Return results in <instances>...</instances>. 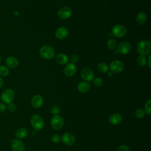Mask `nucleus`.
I'll list each match as a JSON object with an SVG mask.
<instances>
[{
    "instance_id": "nucleus-1",
    "label": "nucleus",
    "mask_w": 151,
    "mask_h": 151,
    "mask_svg": "<svg viewBox=\"0 0 151 151\" xmlns=\"http://www.w3.org/2000/svg\"><path fill=\"white\" fill-rule=\"evenodd\" d=\"M30 123L34 129L37 131L42 129L44 126V122L42 117L37 114H34L31 116Z\"/></svg>"
},
{
    "instance_id": "nucleus-2",
    "label": "nucleus",
    "mask_w": 151,
    "mask_h": 151,
    "mask_svg": "<svg viewBox=\"0 0 151 151\" xmlns=\"http://www.w3.org/2000/svg\"><path fill=\"white\" fill-rule=\"evenodd\" d=\"M39 52L41 57L47 60L52 59L55 55V50L54 48L49 45H45L41 47Z\"/></svg>"
},
{
    "instance_id": "nucleus-3",
    "label": "nucleus",
    "mask_w": 151,
    "mask_h": 151,
    "mask_svg": "<svg viewBox=\"0 0 151 151\" xmlns=\"http://www.w3.org/2000/svg\"><path fill=\"white\" fill-rule=\"evenodd\" d=\"M137 49L140 55H145V56L149 55L151 50L150 42L149 41L145 40L140 41L137 44Z\"/></svg>"
},
{
    "instance_id": "nucleus-4",
    "label": "nucleus",
    "mask_w": 151,
    "mask_h": 151,
    "mask_svg": "<svg viewBox=\"0 0 151 151\" xmlns=\"http://www.w3.org/2000/svg\"><path fill=\"white\" fill-rule=\"evenodd\" d=\"M15 93L11 88H7L1 94V99L5 104H9L12 102L14 99Z\"/></svg>"
},
{
    "instance_id": "nucleus-5",
    "label": "nucleus",
    "mask_w": 151,
    "mask_h": 151,
    "mask_svg": "<svg viewBox=\"0 0 151 151\" xmlns=\"http://www.w3.org/2000/svg\"><path fill=\"white\" fill-rule=\"evenodd\" d=\"M64 124L63 118L60 115H54L51 119V125L55 130H60Z\"/></svg>"
},
{
    "instance_id": "nucleus-6",
    "label": "nucleus",
    "mask_w": 151,
    "mask_h": 151,
    "mask_svg": "<svg viewBox=\"0 0 151 151\" xmlns=\"http://www.w3.org/2000/svg\"><path fill=\"white\" fill-rule=\"evenodd\" d=\"M111 32L114 37L117 38H121L126 35L127 31L123 25L121 24H116L112 28Z\"/></svg>"
},
{
    "instance_id": "nucleus-7",
    "label": "nucleus",
    "mask_w": 151,
    "mask_h": 151,
    "mask_svg": "<svg viewBox=\"0 0 151 151\" xmlns=\"http://www.w3.org/2000/svg\"><path fill=\"white\" fill-rule=\"evenodd\" d=\"M124 69L123 63L117 60H113L110 64V70L113 73H119Z\"/></svg>"
},
{
    "instance_id": "nucleus-8",
    "label": "nucleus",
    "mask_w": 151,
    "mask_h": 151,
    "mask_svg": "<svg viewBox=\"0 0 151 151\" xmlns=\"http://www.w3.org/2000/svg\"><path fill=\"white\" fill-rule=\"evenodd\" d=\"M62 142L67 146H72L76 142L74 136L69 132L64 133L61 137Z\"/></svg>"
},
{
    "instance_id": "nucleus-9",
    "label": "nucleus",
    "mask_w": 151,
    "mask_h": 151,
    "mask_svg": "<svg viewBox=\"0 0 151 151\" xmlns=\"http://www.w3.org/2000/svg\"><path fill=\"white\" fill-rule=\"evenodd\" d=\"M132 49L131 44L126 41L120 43L117 47V51L120 54H126L129 53Z\"/></svg>"
},
{
    "instance_id": "nucleus-10",
    "label": "nucleus",
    "mask_w": 151,
    "mask_h": 151,
    "mask_svg": "<svg viewBox=\"0 0 151 151\" xmlns=\"http://www.w3.org/2000/svg\"><path fill=\"white\" fill-rule=\"evenodd\" d=\"M72 14V10L68 6H63L58 11V16L61 19H67L69 18Z\"/></svg>"
},
{
    "instance_id": "nucleus-11",
    "label": "nucleus",
    "mask_w": 151,
    "mask_h": 151,
    "mask_svg": "<svg viewBox=\"0 0 151 151\" xmlns=\"http://www.w3.org/2000/svg\"><path fill=\"white\" fill-rule=\"evenodd\" d=\"M77 71V67L74 64L71 63H67L64 69V74L67 77H70L73 76Z\"/></svg>"
},
{
    "instance_id": "nucleus-12",
    "label": "nucleus",
    "mask_w": 151,
    "mask_h": 151,
    "mask_svg": "<svg viewBox=\"0 0 151 151\" xmlns=\"http://www.w3.org/2000/svg\"><path fill=\"white\" fill-rule=\"evenodd\" d=\"M81 76L84 81H90L94 78V73L90 68H84L81 71Z\"/></svg>"
},
{
    "instance_id": "nucleus-13",
    "label": "nucleus",
    "mask_w": 151,
    "mask_h": 151,
    "mask_svg": "<svg viewBox=\"0 0 151 151\" xmlns=\"http://www.w3.org/2000/svg\"><path fill=\"white\" fill-rule=\"evenodd\" d=\"M11 148L13 151H24L25 145L18 139H15L11 142Z\"/></svg>"
},
{
    "instance_id": "nucleus-14",
    "label": "nucleus",
    "mask_w": 151,
    "mask_h": 151,
    "mask_svg": "<svg viewBox=\"0 0 151 151\" xmlns=\"http://www.w3.org/2000/svg\"><path fill=\"white\" fill-rule=\"evenodd\" d=\"M31 103L33 107L35 109H39L42 106L44 103V99L41 95L36 94L32 97Z\"/></svg>"
},
{
    "instance_id": "nucleus-15",
    "label": "nucleus",
    "mask_w": 151,
    "mask_h": 151,
    "mask_svg": "<svg viewBox=\"0 0 151 151\" xmlns=\"http://www.w3.org/2000/svg\"><path fill=\"white\" fill-rule=\"evenodd\" d=\"M55 37L59 40L65 38L68 35V29L65 27H61L57 29L55 31Z\"/></svg>"
},
{
    "instance_id": "nucleus-16",
    "label": "nucleus",
    "mask_w": 151,
    "mask_h": 151,
    "mask_svg": "<svg viewBox=\"0 0 151 151\" xmlns=\"http://www.w3.org/2000/svg\"><path fill=\"white\" fill-rule=\"evenodd\" d=\"M5 64L9 68H15L18 65L19 61L14 56H9L5 59Z\"/></svg>"
},
{
    "instance_id": "nucleus-17",
    "label": "nucleus",
    "mask_w": 151,
    "mask_h": 151,
    "mask_svg": "<svg viewBox=\"0 0 151 151\" xmlns=\"http://www.w3.org/2000/svg\"><path fill=\"white\" fill-rule=\"evenodd\" d=\"M109 122L113 125H117L121 123L122 120V116L118 113H114L110 115L109 119Z\"/></svg>"
},
{
    "instance_id": "nucleus-18",
    "label": "nucleus",
    "mask_w": 151,
    "mask_h": 151,
    "mask_svg": "<svg viewBox=\"0 0 151 151\" xmlns=\"http://www.w3.org/2000/svg\"><path fill=\"white\" fill-rule=\"evenodd\" d=\"M91 88L90 84L87 81H82L78 83L77 86V89L79 92L81 93H85L88 92Z\"/></svg>"
},
{
    "instance_id": "nucleus-19",
    "label": "nucleus",
    "mask_w": 151,
    "mask_h": 151,
    "mask_svg": "<svg viewBox=\"0 0 151 151\" xmlns=\"http://www.w3.org/2000/svg\"><path fill=\"white\" fill-rule=\"evenodd\" d=\"M68 56L64 53H60L57 55L55 60L58 64L60 65H65L67 64L68 62Z\"/></svg>"
},
{
    "instance_id": "nucleus-20",
    "label": "nucleus",
    "mask_w": 151,
    "mask_h": 151,
    "mask_svg": "<svg viewBox=\"0 0 151 151\" xmlns=\"http://www.w3.org/2000/svg\"><path fill=\"white\" fill-rule=\"evenodd\" d=\"M28 134V130L24 127L19 128L15 132V136L18 139H24Z\"/></svg>"
},
{
    "instance_id": "nucleus-21",
    "label": "nucleus",
    "mask_w": 151,
    "mask_h": 151,
    "mask_svg": "<svg viewBox=\"0 0 151 151\" xmlns=\"http://www.w3.org/2000/svg\"><path fill=\"white\" fill-rule=\"evenodd\" d=\"M136 20L139 25H142L146 22V21L147 20V15L145 13H144L143 12H140L138 13V14L137 15Z\"/></svg>"
},
{
    "instance_id": "nucleus-22",
    "label": "nucleus",
    "mask_w": 151,
    "mask_h": 151,
    "mask_svg": "<svg viewBox=\"0 0 151 151\" xmlns=\"http://www.w3.org/2000/svg\"><path fill=\"white\" fill-rule=\"evenodd\" d=\"M97 68L99 71L101 73H106L109 71V66L105 63H100L99 64Z\"/></svg>"
},
{
    "instance_id": "nucleus-23",
    "label": "nucleus",
    "mask_w": 151,
    "mask_h": 151,
    "mask_svg": "<svg viewBox=\"0 0 151 151\" xmlns=\"http://www.w3.org/2000/svg\"><path fill=\"white\" fill-rule=\"evenodd\" d=\"M146 60L147 59L145 55H140L137 57L136 60V63L139 66L143 67L146 64Z\"/></svg>"
},
{
    "instance_id": "nucleus-24",
    "label": "nucleus",
    "mask_w": 151,
    "mask_h": 151,
    "mask_svg": "<svg viewBox=\"0 0 151 151\" xmlns=\"http://www.w3.org/2000/svg\"><path fill=\"white\" fill-rule=\"evenodd\" d=\"M9 73V70L8 67L4 65H0V76L2 77L7 76Z\"/></svg>"
},
{
    "instance_id": "nucleus-25",
    "label": "nucleus",
    "mask_w": 151,
    "mask_h": 151,
    "mask_svg": "<svg viewBox=\"0 0 151 151\" xmlns=\"http://www.w3.org/2000/svg\"><path fill=\"white\" fill-rule=\"evenodd\" d=\"M107 46L110 50H114L117 47V41L114 39H110L107 42Z\"/></svg>"
},
{
    "instance_id": "nucleus-26",
    "label": "nucleus",
    "mask_w": 151,
    "mask_h": 151,
    "mask_svg": "<svg viewBox=\"0 0 151 151\" xmlns=\"http://www.w3.org/2000/svg\"><path fill=\"white\" fill-rule=\"evenodd\" d=\"M145 112L144 109H139L135 112V116L136 118L139 119H143L145 117Z\"/></svg>"
},
{
    "instance_id": "nucleus-27",
    "label": "nucleus",
    "mask_w": 151,
    "mask_h": 151,
    "mask_svg": "<svg viewBox=\"0 0 151 151\" xmlns=\"http://www.w3.org/2000/svg\"><path fill=\"white\" fill-rule=\"evenodd\" d=\"M93 84L96 87H100L103 84V81L100 77H96L93 79Z\"/></svg>"
},
{
    "instance_id": "nucleus-28",
    "label": "nucleus",
    "mask_w": 151,
    "mask_h": 151,
    "mask_svg": "<svg viewBox=\"0 0 151 151\" xmlns=\"http://www.w3.org/2000/svg\"><path fill=\"white\" fill-rule=\"evenodd\" d=\"M145 112L147 114H151V100H149L146 101L145 105Z\"/></svg>"
},
{
    "instance_id": "nucleus-29",
    "label": "nucleus",
    "mask_w": 151,
    "mask_h": 151,
    "mask_svg": "<svg viewBox=\"0 0 151 151\" xmlns=\"http://www.w3.org/2000/svg\"><path fill=\"white\" fill-rule=\"evenodd\" d=\"M61 140V136L58 134H54L51 137V140L55 143H59Z\"/></svg>"
},
{
    "instance_id": "nucleus-30",
    "label": "nucleus",
    "mask_w": 151,
    "mask_h": 151,
    "mask_svg": "<svg viewBox=\"0 0 151 151\" xmlns=\"http://www.w3.org/2000/svg\"><path fill=\"white\" fill-rule=\"evenodd\" d=\"M8 110L11 112V113H14L17 110V106L16 105L13 103L12 102L11 103L8 104V106H7Z\"/></svg>"
},
{
    "instance_id": "nucleus-31",
    "label": "nucleus",
    "mask_w": 151,
    "mask_h": 151,
    "mask_svg": "<svg viewBox=\"0 0 151 151\" xmlns=\"http://www.w3.org/2000/svg\"><path fill=\"white\" fill-rule=\"evenodd\" d=\"M116 151H130V149L127 145H122L117 148Z\"/></svg>"
},
{
    "instance_id": "nucleus-32",
    "label": "nucleus",
    "mask_w": 151,
    "mask_h": 151,
    "mask_svg": "<svg viewBox=\"0 0 151 151\" xmlns=\"http://www.w3.org/2000/svg\"><path fill=\"white\" fill-rule=\"evenodd\" d=\"M78 56L76 54H73L71 57H70V61H71V63H73V64H76V63L78 62Z\"/></svg>"
},
{
    "instance_id": "nucleus-33",
    "label": "nucleus",
    "mask_w": 151,
    "mask_h": 151,
    "mask_svg": "<svg viewBox=\"0 0 151 151\" xmlns=\"http://www.w3.org/2000/svg\"><path fill=\"white\" fill-rule=\"evenodd\" d=\"M59 111H60V107L58 106H54L51 109V113L54 115L57 114L59 113Z\"/></svg>"
},
{
    "instance_id": "nucleus-34",
    "label": "nucleus",
    "mask_w": 151,
    "mask_h": 151,
    "mask_svg": "<svg viewBox=\"0 0 151 151\" xmlns=\"http://www.w3.org/2000/svg\"><path fill=\"white\" fill-rule=\"evenodd\" d=\"M6 110V104L4 103H0V113H4Z\"/></svg>"
},
{
    "instance_id": "nucleus-35",
    "label": "nucleus",
    "mask_w": 151,
    "mask_h": 151,
    "mask_svg": "<svg viewBox=\"0 0 151 151\" xmlns=\"http://www.w3.org/2000/svg\"><path fill=\"white\" fill-rule=\"evenodd\" d=\"M146 64H147L149 68H151V55L149 54L148 58L146 60Z\"/></svg>"
},
{
    "instance_id": "nucleus-36",
    "label": "nucleus",
    "mask_w": 151,
    "mask_h": 151,
    "mask_svg": "<svg viewBox=\"0 0 151 151\" xmlns=\"http://www.w3.org/2000/svg\"><path fill=\"white\" fill-rule=\"evenodd\" d=\"M4 84V80L1 77H0V88L2 87Z\"/></svg>"
},
{
    "instance_id": "nucleus-37",
    "label": "nucleus",
    "mask_w": 151,
    "mask_h": 151,
    "mask_svg": "<svg viewBox=\"0 0 151 151\" xmlns=\"http://www.w3.org/2000/svg\"><path fill=\"white\" fill-rule=\"evenodd\" d=\"M107 73V76L109 77H111L113 75V73L112 71H108Z\"/></svg>"
},
{
    "instance_id": "nucleus-38",
    "label": "nucleus",
    "mask_w": 151,
    "mask_h": 151,
    "mask_svg": "<svg viewBox=\"0 0 151 151\" xmlns=\"http://www.w3.org/2000/svg\"><path fill=\"white\" fill-rule=\"evenodd\" d=\"M13 14H14L15 15H19V12H18V11H14L13 12Z\"/></svg>"
},
{
    "instance_id": "nucleus-39",
    "label": "nucleus",
    "mask_w": 151,
    "mask_h": 151,
    "mask_svg": "<svg viewBox=\"0 0 151 151\" xmlns=\"http://www.w3.org/2000/svg\"><path fill=\"white\" fill-rule=\"evenodd\" d=\"M1 57L0 55V63H1Z\"/></svg>"
},
{
    "instance_id": "nucleus-40",
    "label": "nucleus",
    "mask_w": 151,
    "mask_h": 151,
    "mask_svg": "<svg viewBox=\"0 0 151 151\" xmlns=\"http://www.w3.org/2000/svg\"><path fill=\"white\" fill-rule=\"evenodd\" d=\"M101 1H107V0H101Z\"/></svg>"
}]
</instances>
